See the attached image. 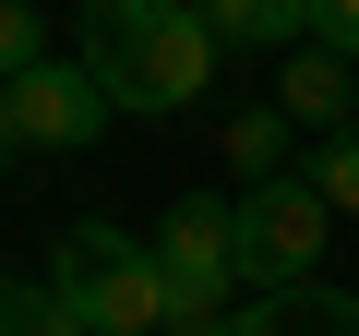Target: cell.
Returning a JSON list of instances; mask_svg holds the SVG:
<instances>
[{
  "instance_id": "obj_1",
  "label": "cell",
  "mask_w": 359,
  "mask_h": 336,
  "mask_svg": "<svg viewBox=\"0 0 359 336\" xmlns=\"http://www.w3.org/2000/svg\"><path fill=\"white\" fill-rule=\"evenodd\" d=\"M216 25H204V0H84V72L108 84V108H192L216 84Z\"/></svg>"
},
{
  "instance_id": "obj_2",
  "label": "cell",
  "mask_w": 359,
  "mask_h": 336,
  "mask_svg": "<svg viewBox=\"0 0 359 336\" xmlns=\"http://www.w3.org/2000/svg\"><path fill=\"white\" fill-rule=\"evenodd\" d=\"M48 288H60L96 336H156V324H180V312H168V264H156V240H132L120 217H72L60 252H48Z\"/></svg>"
},
{
  "instance_id": "obj_3",
  "label": "cell",
  "mask_w": 359,
  "mask_h": 336,
  "mask_svg": "<svg viewBox=\"0 0 359 336\" xmlns=\"http://www.w3.org/2000/svg\"><path fill=\"white\" fill-rule=\"evenodd\" d=\"M156 264H168V312H180V324H228V312L252 300V276H240V205L180 193V205L156 217Z\"/></svg>"
},
{
  "instance_id": "obj_4",
  "label": "cell",
  "mask_w": 359,
  "mask_h": 336,
  "mask_svg": "<svg viewBox=\"0 0 359 336\" xmlns=\"http://www.w3.org/2000/svg\"><path fill=\"white\" fill-rule=\"evenodd\" d=\"M323 240H335V205H323L311 168H276V181L240 193V276L252 288H299L323 264Z\"/></svg>"
},
{
  "instance_id": "obj_5",
  "label": "cell",
  "mask_w": 359,
  "mask_h": 336,
  "mask_svg": "<svg viewBox=\"0 0 359 336\" xmlns=\"http://www.w3.org/2000/svg\"><path fill=\"white\" fill-rule=\"evenodd\" d=\"M96 120H108V84H96L84 60L13 72V132H25V156H72V144H96Z\"/></svg>"
},
{
  "instance_id": "obj_6",
  "label": "cell",
  "mask_w": 359,
  "mask_h": 336,
  "mask_svg": "<svg viewBox=\"0 0 359 336\" xmlns=\"http://www.w3.org/2000/svg\"><path fill=\"white\" fill-rule=\"evenodd\" d=\"M276 108H287L311 144H323V132H347V120H359V60H347V49H323V37H311V49H287V60H276Z\"/></svg>"
},
{
  "instance_id": "obj_7",
  "label": "cell",
  "mask_w": 359,
  "mask_h": 336,
  "mask_svg": "<svg viewBox=\"0 0 359 336\" xmlns=\"http://www.w3.org/2000/svg\"><path fill=\"white\" fill-rule=\"evenodd\" d=\"M228 336H359V288H323V276L252 288V300L228 312Z\"/></svg>"
},
{
  "instance_id": "obj_8",
  "label": "cell",
  "mask_w": 359,
  "mask_h": 336,
  "mask_svg": "<svg viewBox=\"0 0 359 336\" xmlns=\"http://www.w3.org/2000/svg\"><path fill=\"white\" fill-rule=\"evenodd\" d=\"M204 25H216V49H311V0H204Z\"/></svg>"
},
{
  "instance_id": "obj_9",
  "label": "cell",
  "mask_w": 359,
  "mask_h": 336,
  "mask_svg": "<svg viewBox=\"0 0 359 336\" xmlns=\"http://www.w3.org/2000/svg\"><path fill=\"white\" fill-rule=\"evenodd\" d=\"M0 336H96V324H84V312H72L48 276H36V288L13 276V288H0Z\"/></svg>"
},
{
  "instance_id": "obj_10",
  "label": "cell",
  "mask_w": 359,
  "mask_h": 336,
  "mask_svg": "<svg viewBox=\"0 0 359 336\" xmlns=\"http://www.w3.org/2000/svg\"><path fill=\"white\" fill-rule=\"evenodd\" d=\"M287 132H299L287 108H240L228 120V168H240V181H276V168H287Z\"/></svg>"
},
{
  "instance_id": "obj_11",
  "label": "cell",
  "mask_w": 359,
  "mask_h": 336,
  "mask_svg": "<svg viewBox=\"0 0 359 336\" xmlns=\"http://www.w3.org/2000/svg\"><path fill=\"white\" fill-rule=\"evenodd\" d=\"M299 168L323 181V205H335V217H359V120H347V132H323V144H311Z\"/></svg>"
},
{
  "instance_id": "obj_12",
  "label": "cell",
  "mask_w": 359,
  "mask_h": 336,
  "mask_svg": "<svg viewBox=\"0 0 359 336\" xmlns=\"http://www.w3.org/2000/svg\"><path fill=\"white\" fill-rule=\"evenodd\" d=\"M36 60H48V25L25 0H0V72H36Z\"/></svg>"
},
{
  "instance_id": "obj_13",
  "label": "cell",
  "mask_w": 359,
  "mask_h": 336,
  "mask_svg": "<svg viewBox=\"0 0 359 336\" xmlns=\"http://www.w3.org/2000/svg\"><path fill=\"white\" fill-rule=\"evenodd\" d=\"M311 37H323V49H347V60H359V0H311Z\"/></svg>"
},
{
  "instance_id": "obj_14",
  "label": "cell",
  "mask_w": 359,
  "mask_h": 336,
  "mask_svg": "<svg viewBox=\"0 0 359 336\" xmlns=\"http://www.w3.org/2000/svg\"><path fill=\"white\" fill-rule=\"evenodd\" d=\"M0 156H25V132H13V72H0Z\"/></svg>"
},
{
  "instance_id": "obj_15",
  "label": "cell",
  "mask_w": 359,
  "mask_h": 336,
  "mask_svg": "<svg viewBox=\"0 0 359 336\" xmlns=\"http://www.w3.org/2000/svg\"><path fill=\"white\" fill-rule=\"evenodd\" d=\"M156 336H228V324H156Z\"/></svg>"
}]
</instances>
